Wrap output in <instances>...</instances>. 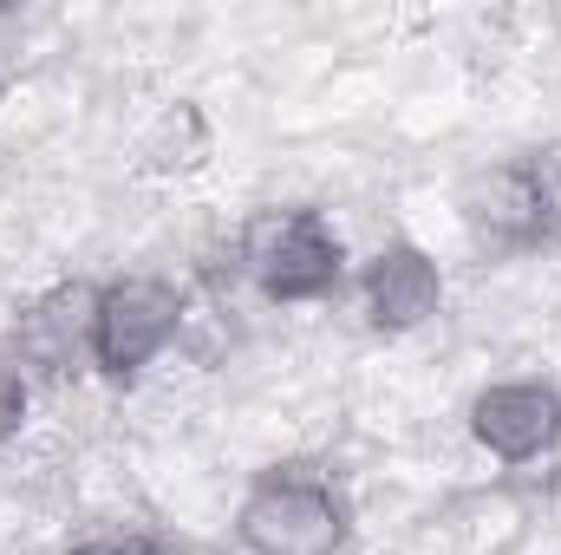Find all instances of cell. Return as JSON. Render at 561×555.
I'll return each instance as SVG.
<instances>
[{
  "instance_id": "obj_1",
  "label": "cell",
  "mask_w": 561,
  "mask_h": 555,
  "mask_svg": "<svg viewBox=\"0 0 561 555\" xmlns=\"http://www.w3.org/2000/svg\"><path fill=\"white\" fill-rule=\"evenodd\" d=\"M236 536L249 555H340L346 550V503L327 477L287 464L242 497Z\"/></svg>"
},
{
  "instance_id": "obj_4",
  "label": "cell",
  "mask_w": 561,
  "mask_h": 555,
  "mask_svg": "<svg viewBox=\"0 0 561 555\" xmlns=\"http://www.w3.org/2000/svg\"><path fill=\"white\" fill-rule=\"evenodd\" d=\"M477 229H490L503 249H542L561 242V144L523 150L490 177V209H470Z\"/></svg>"
},
{
  "instance_id": "obj_7",
  "label": "cell",
  "mask_w": 561,
  "mask_h": 555,
  "mask_svg": "<svg viewBox=\"0 0 561 555\" xmlns=\"http://www.w3.org/2000/svg\"><path fill=\"white\" fill-rule=\"evenodd\" d=\"M66 555H157L144 536H105V543H79V550H66Z\"/></svg>"
},
{
  "instance_id": "obj_5",
  "label": "cell",
  "mask_w": 561,
  "mask_h": 555,
  "mask_svg": "<svg viewBox=\"0 0 561 555\" xmlns=\"http://www.w3.org/2000/svg\"><path fill=\"white\" fill-rule=\"evenodd\" d=\"M470 431L490 457L503 464H529L561 444V393L549 380H503L490 393H477L470 406Z\"/></svg>"
},
{
  "instance_id": "obj_2",
  "label": "cell",
  "mask_w": 561,
  "mask_h": 555,
  "mask_svg": "<svg viewBox=\"0 0 561 555\" xmlns=\"http://www.w3.org/2000/svg\"><path fill=\"white\" fill-rule=\"evenodd\" d=\"M242 269L268 301H320L340 287L346 249L320 209H262L242 236Z\"/></svg>"
},
{
  "instance_id": "obj_3",
  "label": "cell",
  "mask_w": 561,
  "mask_h": 555,
  "mask_svg": "<svg viewBox=\"0 0 561 555\" xmlns=\"http://www.w3.org/2000/svg\"><path fill=\"white\" fill-rule=\"evenodd\" d=\"M176 327H183V294L157 275H125L92 294V333H85V347H92V360L112 380H131V373H144L176 340Z\"/></svg>"
},
{
  "instance_id": "obj_6",
  "label": "cell",
  "mask_w": 561,
  "mask_h": 555,
  "mask_svg": "<svg viewBox=\"0 0 561 555\" xmlns=\"http://www.w3.org/2000/svg\"><path fill=\"white\" fill-rule=\"evenodd\" d=\"M366 314H373V327L379 333H412L424 327L431 314H437V301H444V275H437V262L412 249V242H392V249H379L373 262H366Z\"/></svg>"
}]
</instances>
